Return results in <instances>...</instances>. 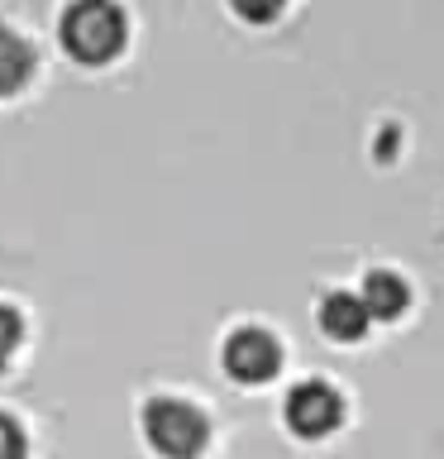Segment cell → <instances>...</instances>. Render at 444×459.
<instances>
[{"instance_id":"6da1fadb","label":"cell","mask_w":444,"mask_h":459,"mask_svg":"<svg viewBox=\"0 0 444 459\" xmlns=\"http://www.w3.org/2000/svg\"><path fill=\"white\" fill-rule=\"evenodd\" d=\"M57 39H63L67 57H77L86 67H100L124 48L129 20L115 0H72L63 10V20H57Z\"/></svg>"},{"instance_id":"7a4b0ae2","label":"cell","mask_w":444,"mask_h":459,"mask_svg":"<svg viewBox=\"0 0 444 459\" xmlns=\"http://www.w3.org/2000/svg\"><path fill=\"white\" fill-rule=\"evenodd\" d=\"M143 440L163 459H196L210 440V426L192 402L182 397H153L143 407Z\"/></svg>"},{"instance_id":"3957f363","label":"cell","mask_w":444,"mask_h":459,"mask_svg":"<svg viewBox=\"0 0 444 459\" xmlns=\"http://www.w3.org/2000/svg\"><path fill=\"white\" fill-rule=\"evenodd\" d=\"M282 421L301 440H325L329 430H339V421H344V397L320 378L296 383L282 402Z\"/></svg>"},{"instance_id":"277c9868","label":"cell","mask_w":444,"mask_h":459,"mask_svg":"<svg viewBox=\"0 0 444 459\" xmlns=\"http://www.w3.org/2000/svg\"><path fill=\"white\" fill-rule=\"evenodd\" d=\"M220 364H225L229 378H239V383H268L272 373L282 368V344H278V335H268V330L243 325L225 340Z\"/></svg>"},{"instance_id":"5b68a950","label":"cell","mask_w":444,"mask_h":459,"mask_svg":"<svg viewBox=\"0 0 444 459\" xmlns=\"http://www.w3.org/2000/svg\"><path fill=\"white\" fill-rule=\"evenodd\" d=\"M368 325H372V316H368L363 301H358V292H325V301H320V330L329 340L354 344V340L368 335Z\"/></svg>"},{"instance_id":"8992f818","label":"cell","mask_w":444,"mask_h":459,"mask_svg":"<svg viewBox=\"0 0 444 459\" xmlns=\"http://www.w3.org/2000/svg\"><path fill=\"white\" fill-rule=\"evenodd\" d=\"M358 301L368 307L372 321H397V316L411 307V287L401 282L392 268H372L363 278V287H358Z\"/></svg>"},{"instance_id":"52a82bcc","label":"cell","mask_w":444,"mask_h":459,"mask_svg":"<svg viewBox=\"0 0 444 459\" xmlns=\"http://www.w3.org/2000/svg\"><path fill=\"white\" fill-rule=\"evenodd\" d=\"M29 77H34V48L20 29L0 24V96H14Z\"/></svg>"},{"instance_id":"ba28073f","label":"cell","mask_w":444,"mask_h":459,"mask_svg":"<svg viewBox=\"0 0 444 459\" xmlns=\"http://www.w3.org/2000/svg\"><path fill=\"white\" fill-rule=\"evenodd\" d=\"M0 459H29V436L14 416L0 411Z\"/></svg>"},{"instance_id":"9c48e42d","label":"cell","mask_w":444,"mask_h":459,"mask_svg":"<svg viewBox=\"0 0 444 459\" xmlns=\"http://www.w3.org/2000/svg\"><path fill=\"white\" fill-rule=\"evenodd\" d=\"M20 340H24V321H20V311L14 307H0V364L20 350Z\"/></svg>"},{"instance_id":"30bf717a","label":"cell","mask_w":444,"mask_h":459,"mask_svg":"<svg viewBox=\"0 0 444 459\" xmlns=\"http://www.w3.org/2000/svg\"><path fill=\"white\" fill-rule=\"evenodd\" d=\"M229 5H235V14L249 24H268L282 14V0H229Z\"/></svg>"}]
</instances>
